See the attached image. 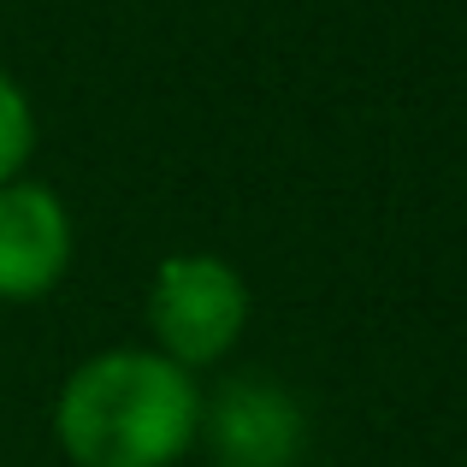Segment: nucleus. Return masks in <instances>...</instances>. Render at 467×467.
<instances>
[{
  "label": "nucleus",
  "instance_id": "f257e3e1",
  "mask_svg": "<svg viewBox=\"0 0 467 467\" xmlns=\"http://www.w3.org/2000/svg\"><path fill=\"white\" fill-rule=\"evenodd\" d=\"M54 432L78 467H171L202 432V390L160 349H107L66 379Z\"/></svg>",
  "mask_w": 467,
  "mask_h": 467
},
{
  "label": "nucleus",
  "instance_id": "f03ea898",
  "mask_svg": "<svg viewBox=\"0 0 467 467\" xmlns=\"http://www.w3.org/2000/svg\"><path fill=\"white\" fill-rule=\"evenodd\" d=\"M249 290L213 254H178L154 273L149 290V331L160 337V355L178 367H207L243 337Z\"/></svg>",
  "mask_w": 467,
  "mask_h": 467
},
{
  "label": "nucleus",
  "instance_id": "7ed1b4c3",
  "mask_svg": "<svg viewBox=\"0 0 467 467\" xmlns=\"http://www.w3.org/2000/svg\"><path fill=\"white\" fill-rule=\"evenodd\" d=\"M71 266V219L47 183H0V302H36Z\"/></svg>",
  "mask_w": 467,
  "mask_h": 467
},
{
  "label": "nucleus",
  "instance_id": "20e7f679",
  "mask_svg": "<svg viewBox=\"0 0 467 467\" xmlns=\"http://www.w3.org/2000/svg\"><path fill=\"white\" fill-rule=\"evenodd\" d=\"M219 467H296L302 456V414L266 379H237L219 390V402H202V432Z\"/></svg>",
  "mask_w": 467,
  "mask_h": 467
},
{
  "label": "nucleus",
  "instance_id": "39448f33",
  "mask_svg": "<svg viewBox=\"0 0 467 467\" xmlns=\"http://www.w3.org/2000/svg\"><path fill=\"white\" fill-rule=\"evenodd\" d=\"M30 142H36L30 101H24V89L0 71V183L18 178V166L30 160Z\"/></svg>",
  "mask_w": 467,
  "mask_h": 467
}]
</instances>
